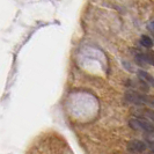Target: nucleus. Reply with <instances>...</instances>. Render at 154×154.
Returning <instances> with one entry per match:
<instances>
[{
  "label": "nucleus",
  "mask_w": 154,
  "mask_h": 154,
  "mask_svg": "<svg viewBox=\"0 0 154 154\" xmlns=\"http://www.w3.org/2000/svg\"><path fill=\"white\" fill-rule=\"evenodd\" d=\"M137 75H138L139 80L145 84L146 86H149V87H153L154 88V77L151 75L149 73H147L146 71H143V69H139L137 72Z\"/></svg>",
  "instance_id": "39448f33"
},
{
  "label": "nucleus",
  "mask_w": 154,
  "mask_h": 154,
  "mask_svg": "<svg viewBox=\"0 0 154 154\" xmlns=\"http://www.w3.org/2000/svg\"><path fill=\"white\" fill-rule=\"evenodd\" d=\"M129 125L133 130L147 132V133L154 132V123L144 118H140V117H133L131 119H129Z\"/></svg>",
  "instance_id": "f03ea898"
},
{
  "label": "nucleus",
  "mask_w": 154,
  "mask_h": 154,
  "mask_svg": "<svg viewBox=\"0 0 154 154\" xmlns=\"http://www.w3.org/2000/svg\"><path fill=\"white\" fill-rule=\"evenodd\" d=\"M139 42H140V44L144 46V48H147V49H151V48L154 45L152 38L146 36V35H143V36L140 37V41H139Z\"/></svg>",
  "instance_id": "0eeeda50"
},
{
  "label": "nucleus",
  "mask_w": 154,
  "mask_h": 154,
  "mask_svg": "<svg viewBox=\"0 0 154 154\" xmlns=\"http://www.w3.org/2000/svg\"><path fill=\"white\" fill-rule=\"evenodd\" d=\"M133 112L138 116V117H140V118H144V119H147V121L154 123V110H152V109L143 108V109H138V110H136Z\"/></svg>",
  "instance_id": "423d86ee"
},
{
  "label": "nucleus",
  "mask_w": 154,
  "mask_h": 154,
  "mask_svg": "<svg viewBox=\"0 0 154 154\" xmlns=\"http://www.w3.org/2000/svg\"><path fill=\"white\" fill-rule=\"evenodd\" d=\"M126 147H128V151H130L131 153L139 154V153H143L146 149L147 145L146 143H144L141 140H130L126 144Z\"/></svg>",
  "instance_id": "7ed1b4c3"
},
{
  "label": "nucleus",
  "mask_w": 154,
  "mask_h": 154,
  "mask_svg": "<svg viewBox=\"0 0 154 154\" xmlns=\"http://www.w3.org/2000/svg\"><path fill=\"white\" fill-rule=\"evenodd\" d=\"M146 145H147V148H149L154 153V140H147Z\"/></svg>",
  "instance_id": "6e6552de"
},
{
  "label": "nucleus",
  "mask_w": 154,
  "mask_h": 154,
  "mask_svg": "<svg viewBox=\"0 0 154 154\" xmlns=\"http://www.w3.org/2000/svg\"><path fill=\"white\" fill-rule=\"evenodd\" d=\"M147 29H148L149 31H152V32H154V20H152V21L148 22V24H147Z\"/></svg>",
  "instance_id": "1a4fd4ad"
},
{
  "label": "nucleus",
  "mask_w": 154,
  "mask_h": 154,
  "mask_svg": "<svg viewBox=\"0 0 154 154\" xmlns=\"http://www.w3.org/2000/svg\"><path fill=\"white\" fill-rule=\"evenodd\" d=\"M134 60H136V63H138L139 65H152V66H154V52H147V54L139 52L134 56Z\"/></svg>",
  "instance_id": "20e7f679"
},
{
  "label": "nucleus",
  "mask_w": 154,
  "mask_h": 154,
  "mask_svg": "<svg viewBox=\"0 0 154 154\" xmlns=\"http://www.w3.org/2000/svg\"><path fill=\"white\" fill-rule=\"evenodd\" d=\"M124 100L129 103H133L137 106H149L154 108V96L153 95H147L141 93L130 91L124 94Z\"/></svg>",
  "instance_id": "f257e3e1"
}]
</instances>
